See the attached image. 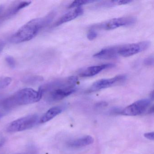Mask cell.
Segmentation results:
<instances>
[{
  "label": "cell",
  "instance_id": "cb8c5ba5",
  "mask_svg": "<svg viewBox=\"0 0 154 154\" xmlns=\"http://www.w3.org/2000/svg\"><path fill=\"white\" fill-rule=\"evenodd\" d=\"M4 143H5V140H4V139H2L0 140V147H1L3 146Z\"/></svg>",
  "mask_w": 154,
  "mask_h": 154
},
{
  "label": "cell",
  "instance_id": "8fae6325",
  "mask_svg": "<svg viewBox=\"0 0 154 154\" xmlns=\"http://www.w3.org/2000/svg\"><path fill=\"white\" fill-rule=\"evenodd\" d=\"M114 66V65L112 64H105L100 65L90 66L85 70L80 75L83 77H91L98 74L103 70L108 68H112Z\"/></svg>",
  "mask_w": 154,
  "mask_h": 154
},
{
  "label": "cell",
  "instance_id": "8992f818",
  "mask_svg": "<svg viewBox=\"0 0 154 154\" xmlns=\"http://www.w3.org/2000/svg\"><path fill=\"white\" fill-rule=\"evenodd\" d=\"M149 45V42L143 41L121 46L119 54L123 57H129L145 51L148 48Z\"/></svg>",
  "mask_w": 154,
  "mask_h": 154
},
{
  "label": "cell",
  "instance_id": "52a82bcc",
  "mask_svg": "<svg viewBox=\"0 0 154 154\" xmlns=\"http://www.w3.org/2000/svg\"><path fill=\"white\" fill-rule=\"evenodd\" d=\"M126 75H120L111 78L98 80L92 85L87 92L89 93L94 92L109 88L119 83L124 82L126 79Z\"/></svg>",
  "mask_w": 154,
  "mask_h": 154
},
{
  "label": "cell",
  "instance_id": "9a60e30c",
  "mask_svg": "<svg viewBox=\"0 0 154 154\" xmlns=\"http://www.w3.org/2000/svg\"><path fill=\"white\" fill-rule=\"evenodd\" d=\"M4 100L5 98L0 97V120L5 115L10 112L8 108L6 107Z\"/></svg>",
  "mask_w": 154,
  "mask_h": 154
},
{
  "label": "cell",
  "instance_id": "484cf974",
  "mask_svg": "<svg viewBox=\"0 0 154 154\" xmlns=\"http://www.w3.org/2000/svg\"><path fill=\"white\" fill-rule=\"evenodd\" d=\"M35 154L33 153H26V154Z\"/></svg>",
  "mask_w": 154,
  "mask_h": 154
},
{
  "label": "cell",
  "instance_id": "ba28073f",
  "mask_svg": "<svg viewBox=\"0 0 154 154\" xmlns=\"http://www.w3.org/2000/svg\"><path fill=\"white\" fill-rule=\"evenodd\" d=\"M75 91L74 87H59L49 93L48 100L50 102L58 101L71 95Z\"/></svg>",
  "mask_w": 154,
  "mask_h": 154
},
{
  "label": "cell",
  "instance_id": "5b68a950",
  "mask_svg": "<svg viewBox=\"0 0 154 154\" xmlns=\"http://www.w3.org/2000/svg\"><path fill=\"white\" fill-rule=\"evenodd\" d=\"M136 22V18L133 17H124L109 20L101 23L96 26L105 30H112L120 27L131 26L135 24Z\"/></svg>",
  "mask_w": 154,
  "mask_h": 154
},
{
  "label": "cell",
  "instance_id": "4fadbf2b",
  "mask_svg": "<svg viewBox=\"0 0 154 154\" xmlns=\"http://www.w3.org/2000/svg\"><path fill=\"white\" fill-rule=\"evenodd\" d=\"M94 142V138L91 136L87 135L71 140L68 142V146L72 148L82 147L91 145Z\"/></svg>",
  "mask_w": 154,
  "mask_h": 154
},
{
  "label": "cell",
  "instance_id": "6da1fadb",
  "mask_svg": "<svg viewBox=\"0 0 154 154\" xmlns=\"http://www.w3.org/2000/svg\"><path fill=\"white\" fill-rule=\"evenodd\" d=\"M55 16L54 12L43 18L34 19L26 23L18 29L11 38V41L15 44L27 42L33 39L42 29L49 25Z\"/></svg>",
  "mask_w": 154,
  "mask_h": 154
},
{
  "label": "cell",
  "instance_id": "30bf717a",
  "mask_svg": "<svg viewBox=\"0 0 154 154\" xmlns=\"http://www.w3.org/2000/svg\"><path fill=\"white\" fill-rule=\"evenodd\" d=\"M83 10L81 8H76L75 9L67 12L61 17L54 24L55 26H58L66 22L75 19L83 13Z\"/></svg>",
  "mask_w": 154,
  "mask_h": 154
},
{
  "label": "cell",
  "instance_id": "9c48e42d",
  "mask_svg": "<svg viewBox=\"0 0 154 154\" xmlns=\"http://www.w3.org/2000/svg\"><path fill=\"white\" fill-rule=\"evenodd\" d=\"M120 46L109 47L103 48L94 55L95 58L101 59H111L117 58L119 54Z\"/></svg>",
  "mask_w": 154,
  "mask_h": 154
},
{
  "label": "cell",
  "instance_id": "2e32d148",
  "mask_svg": "<svg viewBox=\"0 0 154 154\" xmlns=\"http://www.w3.org/2000/svg\"><path fill=\"white\" fill-rule=\"evenodd\" d=\"M94 2L93 1H75L72 2L68 8H81V6L83 5H86L89 3H92Z\"/></svg>",
  "mask_w": 154,
  "mask_h": 154
},
{
  "label": "cell",
  "instance_id": "7c38bea8",
  "mask_svg": "<svg viewBox=\"0 0 154 154\" xmlns=\"http://www.w3.org/2000/svg\"><path fill=\"white\" fill-rule=\"evenodd\" d=\"M63 109V107L62 106H55L50 108L39 119L38 123L43 124L51 120L62 113Z\"/></svg>",
  "mask_w": 154,
  "mask_h": 154
},
{
  "label": "cell",
  "instance_id": "7a4b0ae2",
  "mask_svg": "<svg viewBox=\"0 0 154 154\" xmlns=\"http://www.w3.org/2000/svg\"><path fill=\"white\" fill-rule=\"evenodd\" d=\"M44 92L41 87L38 91L32 88H24L5 98V104L11 112L16 107L38 102L42 98Z\"/></svg>",
  "mask_w": 154,
  "mask_h": 154
},
{
  "label": "cell",
  "instance_id": "d6986e66",
  "mask_svg": "<svg viewBox=\"0 0 154 154\" xmlns=\"http://www.w3.org/2000/svg\"><path fill=\"white\" fill-rule=\"evenodd\" d=\"M144 64L147 66H151L154 64V56L153 55L146 57L144 61Z\"/></svg>",
  "mask_w": 154,
  "mask_h": 154
},
{
  "label": "cell",
  "instance_id": "e0dca14e",
  "mask_svg": "<svg viewBox=\"0 0 154 154\" xmlns=\"http://www.w3.org/2000/svg\"><path fill=\"white\" fill-rule=\"evenodd\" d=\"M12 79L10 77H5L0 78V90L4 89L11 84Z\"/></svg>",
  "mask_w": 154,
  "mask_h": 154
},
{
  "label": "cell",
  "instance_id": "5bb4252c",
  "mask_svg": "<svg viewBox=\"0 0 154 154\" xmlns=\"http://www.w3.org/2000/svg\"><path fill=\"white\" fill-rule=\"evenodd\" d=\"M31 3V2L30 1H23L17 3L8 10L5 15V17H10L15 15L22 9L28 7Z\"/></svg>",
  "mask_w": 154,
  "mask_h": 154
},
{
  "label": "cell",
  "instance_id": "603a6c76",
  "mask_svg": "<svg viewBox=\"0 0 154 154\" xmlns=\"http://www.w3.org/2000/svg\"><path fill=\"white\" fill-rule=\"evenodd\" d=\"M5 46V43L2 40H0V53L2 51Z\"/></svg>",
  "mask_w": 154,
  "mask_h": 154
},
{
  "label": "cell",
  "instance_id": "ac0fdd59",
  "mask_svg": "<svg viewBox=\"0 0 154 154\" xmlns=\"http://www.w3.org/2000/svg\"><path fill=\"white\" fill-rule=\"evenodd\" d=\"M6 63L8 65L12 68H14L16 66V61L12 57L8 56L5 58Z\"/></svg>",
  "mask_w": 154,
  "mask_h": 154
},
{
  "label": "cell",
  "instance_id": "ffe728a7",
  "mask_svg": "<svg viewBox=\"0 0 154 154\" xmlns=\"http://www.w3.org/2000/svg\"><path fill=\"white\" fill-rule=\"evenodd\" d=\"M42 78L40 76H31L30 77H28L25 79L26 82L27 83H34L35 82H39L42 80Z\"/></svg>",
  "mask_w": 154,
  "mask_h": 154
},
{
  "label": "cell",
  "instance_id": "7402d4cb",
  "mask_svg": "<svg viewBox=\"0 0 154 154\" xmlns=\"http://www.w3.org/2000/svg\"><path fill=\"white\" fill-rule=\"evenodd\" d=\"M144 137L149 140H154V132H149L145 133L144 134Z\"/></svg>",
  "mask_w": 154,
  "mask_h": 154
},
{
  "label": "cell",
  "instance_id": "3957f363",
  "mask_svg": "<svg viewBox=\"0 0 154 154\" xmlns=\"http://www.w3.org/2000/svg\"><path fill=\"white\" fill-rule=\"evenodd\" d=\"M39 118L37 114H30L11 122L7 128L9 133L20 132L29 129L38 123Z\"/></svg>",
  "mask_w": 154,
  "mask_h": 154
},
{
  "label": "cell",
  "instance_id": "44dd1931",
  "mask_svg": "<svg viewBox=\"0 0 154 154\" xmlns=\"http://www.w3.org/2000/svg\"><path fill=\"white\" fill-rule=\"evenodd\" d=\"M97 32L94 30H90L87 35V37L88 39L90 40H93L95 39L97 36Z\"/></svg>",
  "mask_w": 154,
  "mask_h": 154
},
{
  "label": "cell",
  "instance_id": "d4e9b609",
  "mask_svg": "<svg viewBox=\"0 0 154 154\" xmlns=\"http://www.w3.org/2000/svg\"><path fill=\"white\" fill-rule=\"evenodd\" d=\"M3 7L2 6H0V15H1L3 11Z\"/></svg>",
  "mask_w": 154,
  "mask_h": 154
},
{
  "label": "cell",
  "instance_id": "277c9868",
  "mask_svg": "<svg viewBox=\"0 0 154 154\" xmlns=\"http://www.w3.org/2000/svg\"><path fill=\"white\" fill-rule=\"evenodd\" d=\"M151 99H144L139 100L124 108L121 113L128 116H136L144 113L149 107Z\"/></svg>",
  "mask_w": 154,
  "mask_h": 154
}]
</instances>
